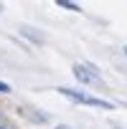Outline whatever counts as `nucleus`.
<instances>
[{
  "mask_svg": "<svg viewBox=\"0 0 127 129\" xmlns=\"http://www.w3.org/2000/svg\"><path fill=\"white\" fill-rule=\"evenodd\" d=\"M58 5H61V8H66V10H81L76 3H69V0H58Z\"/></svg>",
  "mask_w": 127,
  "mask_h": 129,
  "instance_id": "obj_3",
  "label": "nucleus"
},
{
  "mask_svg": "<svg viewBox=\"0 0 127 129\" xmlns=\"http://www.w3.org/2000/svg\"><path fill=\"white\" fill-rule=\"evenodd\" d=\"M56 91H58L61 96H66V99L76 101V104H84V106H97V109H112V104H109V101H104V99H97V96H92V94H84V91H76V89H66V86H58Z\"/></svg>",
  "mask_w": 127,
  "mask_h": 129,
  "instance_id": "obj_1",
  "label": "nucleus"
},
{
  "mask_svg": "<svg viewBox=\"0 0 127 129\" xmlns=\"http://www.w3.org/2000/svg\"><path fill=\"white\" fill-rule=\"evenodd\" d=\"M124 53H127V48H124Z\"/></svg>",
  "mask_w": 127,
  "mask_h": 129,
  "instance_id": "obj_6",
  "label": "nucleus"
},
{
  "mask_svg": "<svg viewBox=\"0 0 127 129\" xmlns=\"http://www.w3.org/2000/svg\"><path fill=\"white\" fill-rule=\"evenodd\" d=\"M58 129H69V126H58Z\"/></svg>",
  "mask_w": 127,
  "mask_h": 129,
  "instance_id": "obj_5",
  "label": "nucleus"
},
{
  "mask_svg": "<svg viewBox=\"0 0 127 129\" xmlns=\"http://www.w3.org/2000/svg\"><path fill=\"white\" fill-rule=\"evenodd\" d=\"M8 91H10V86H8L5 81H0V94H8Z\"/></svg>",
  "mask_w": 127,
  "mask_h": 129,
  "instance_id": "obj_4",
  "label": "nucleus"
},
{
  "mask_svg": "<svg viewBox=\"0 0 127 129\" xmlns=\"http://www.w3.org/2000/svg\"><path fill=\"white\" fill-rule=\"evenodd\" d=\"M0 129H3V126H0Z\"/></svg>",
  "mask_w": 127,
  "mask_h": 129,
  "instance_id": "obj_7",
  "label": "nucleus"
},
{
  "mask_svg": "<svg viewBox=\"0 0 127 129\" xmlns=\"http://www.w3.org/2000/svg\"><path fill=\"white\" fill-rule=\"evenodd\" d=\"M74 76H76L81 84H99V81H102L99 74H97L92 66H84V63H76V66H74Z\"/></svg>",
  "mask_w": 127,
  "mask_h": 129,
  "instance_id": "obj_2",
  "label": "nucleus"
}]
</instances>
